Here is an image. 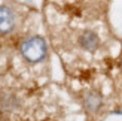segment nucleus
<instances>
[{"label": "nucleus", "mask_w": 122, "mask_h": 121, "mask_svg": "<svg viewBox=\"0 0 122 121\" xmlns=\"http://www.w3.org/2000/svg\"><path fill=\"white\" fill-rule=\"evenodd\" d=\"M83 105L91 112L100 111L101 106H103V97H101V94L98 91H94V90L88 91L86 94H85V97H83Z\"/></svg>", "instance_id": "obj_3"}, {"label": "nucleus", "mask_w": 122, "mask_h": 121, "mask_svg": "<svg viewBox=\"0 0 122 121\" xmlns=\"http://www.w3.org/2000/svg\"><path fill=\"white\" fill-rule=\"evenodd\" d=\"M22 57L30 63H39L46 55V44L40 36H33L21 45Z\"/></svg>", "instance_id": "obj_1"}, {"label": "nucleus", "mask_w": 122, "mask_h": 121, "mask_svg": "<svg viewBox=\"0 0 122 121\" xmlns=\"http://www.w3.org/2000/svg\"><path fill=\"white\" fill-rule=\"evenodd\" d=\"M15 26V16L8 6H0V34H8Z\"/></svg>", "instance_id": "obj_2"}, {"label": "nucleus", "mask_w": 122, "mask_h": 121, "mask_svg": "<svg viewBox=\"0 0 122 121\" xmlns=\"http://www.w3.org/2000/svg\"><path fill=\"white\" fill-rule=\"evenodd\" d=\"M121 67H122V61H121Z\"/></svg>", "instance_id": "obj_5"}, {"label": "nucleus", "mask_w": 122, "mask_h": 121, "mask_svg": "<svg viewBox=\"0 0 122 121\" xmlns=\"http://www.w3.org/2000/svg\"><path fill=\"white\" fill-rule=\"evenodd\" d=\"M79 44H81V46L83 50L94 52L97 48L100 46V39L94 32H89L88 30V32H83L82 36L79 38Z\"/></svg>", "instance_id": "obj_4"}]
</instances>
